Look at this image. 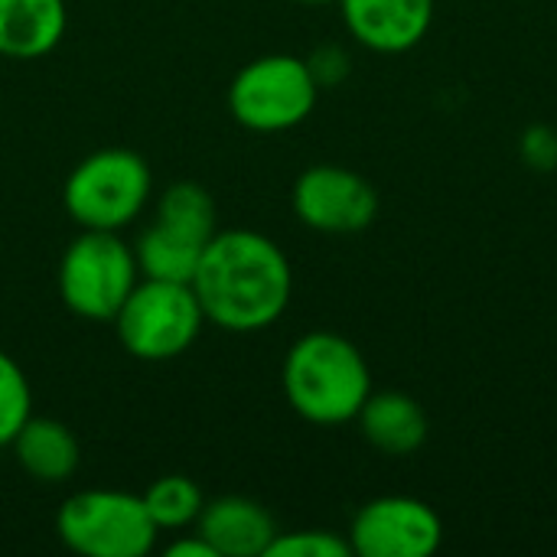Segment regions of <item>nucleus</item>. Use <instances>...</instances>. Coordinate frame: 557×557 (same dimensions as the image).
Wrapping results in <instances>:
<instances>
[{
    "mask_svg": "<svg viewBox=\"0 0 557 557\" xmlns=\"http://www.w3.org/2000/svg\"><path fill=\"white\" fill-rule=\"evenodd\" d=\"M366 444L385 457H411L431 437L428 411L405 392H372L356 414Z\"/></svg>",
    "mask_w": 557,
    "mask_h": 557,
    "instance_id": "ddd939ff",
    "label": "nucleus"
},
{
    "mask_svg": "<svg viewBox=\"0 0 557 557\" xmlns=\"http://www.w3.org/2000/svg\"><path fill=\"white\" fill-rule=\"evenodd\" d=\"M519 157L529 170L552 173L557 166V131L548 124H532L519 137Z\"/></svg>",
    "mask_w": 557,
    "mask_h": 557,
    "instance_id": "6ab92c4d",
    "label": "nucleus"
},
{
    "mask_svg": "<svg viewBox=\"0 0 557 557\" xmlns=\"http://www.w3.org/2000/svg\"><path fill=\"white\" fill-rule=\"evenodd\" d=\"M300 3H333V0H300Z\"/></svg>",
    "mask_w": 557,
    "mask_h": 557,
    "instance_id": "4be33fe9",
    "label": "nucleus"
},
{
    "mask_svg": "<svg viewBox=\"0 0 557 557\" xmlns=\"http://www.w3.org/2000/svg\"><path fill=\"white\" fill-rule=\"evenodd\" d=\"M33 418V388L13 356L0 349V447H10L16 431Z\"/></svg>",
    "mask_w": 557,
    "mask_h": 557,
    "instance_id": "f3484780",
    "label": "nucleus"
},
{
    "mask_svg": "<svg viewBox=\"0 0 557 557\" xmlns=\"http://www.w3.org/2000/svg\"><path fill=\"white\" fill-rule=\"evenodd\" d=\"M339 13L359 46L379 55H401L431 33L434 0H339Z\"/></svg>",
    "mask_w": 557,
    "mask_h": 557,
    "instance_id": "9b49d317",
    "label": "nucleus"
},
{
    "mask_svg": "<svg viewBox=\"0 0 557 557\" xmlns=\"http://www.w3.org/2000/svg\"><path fill=\"white\" fill-rule=\"evenodd\" d=\"M153 196L147 160L124 147H104L78 160L62 186L65 215L78 228L121 232L140 219Z\"/></svg>",
    "mask_w": 557,
    "mask_h": 557,
    "instance_id": "7ed1b4c3",
    "label": "nucleus"
},
{
    "mask_svg": "<svg viewBox=\"0 0 557 557\" xmlns=\"http://www.w3.org/2000/svg\"><path fill=\"white\" fill-rule=\"evenodd\" d=\"M144 506L160 532H183V529L196 525V519L206 506V496L196 480L170 473L147 486Z\"/></svg>",
    "mask_w": 557,
    "mask_h": 557,
    "instance_id": "dca6fc26",
    "label": "nucleus"
},
{
    "mask_svg": "<svg viewBox=\"0 0 557 557\" xmlns=\"http://www.w3.org/2000/svg\"><path fill=\"white\" fill-rule=\"evenodd\" d=\"M320 98L307 59L290 52L258 55L242 65L228 85V114L255 134H284L300 127Z\"/></svg>",
    "mask_w": 557,
    "mask_h": 557,
    "instance_id": "423d86ee",
    "label": "nucleus"
},
{
    "mask_svg": "<svg viewBox=\"0 0 557 557\" xmlns=\"http://www.w3.org/2000/svg\"><path fill=\"white\" fill-rule=\"evenodd\" d=\"M140 281L134 245L121 232L82 228L59 261V297L62 304L91 323H111L121 304Z\"/></svg>",
    "mask_w": 557,
    "mask_h": 557,
    "instance_id": "0eeeda50",
    "label": "nucleus"
},
{
    "mask_svg": "<svg viewBox=\"0 0 557 557\" xmlns=\"http://www.w3.org/2000/svg\"><path fill=\"white\" fill-rule=\"evenodd\" d=\"M189 284L206 323L245 336L284 317L294 294V271L274 238L255 228H225L206 245Z\"/></svg>",
    "mask_w": 557,
    "mask_h": 557,
    "instance_id": "f257e3e1",
    "label": "nucleus"
},
{
    "mask_svg": "<svg viewBox=\"0 0 557 557\" xmlns=\"http://www.w3.org/2000/svg\"><path fill=\"white\" fill-rule=\"evenodd\" d=\"M69 26L65 0H0V55L33 62L49 55Z\"/></svg>",
    "mask_w": 557,
    "mask_h": 557,
    "instance_id": "4468645a",
    "label": "nucleus"
},
{
    "mask_svg": "<svg viewBox=\"0 0 557 557\" xmlns=\"http://www.w3.org/2000/svg\"><path fill=\"white\" fill-rule=\"evenodd\" d=\"M55 532L69 552L82 557H144L160 535L144 496L124 490L72 493L55 512Z\"/></svg>",
    "mask_w": 557,
    "mask_h": 557,
    "instance_id": "6e6552de",
    "label": "nucleus"
},
{
    "mask_svg": "<svg viewBox=\"0 0 557 557\" xmlns=\"http://www.w3.org/2000/svg\"><path fill=\"white\" fill-rule=\"evenodd\" d=\"M349 545L359 557H431L444 545V522L424 499L379 496L352 516Z\"/></svg>",
    "mask_w": 557,
    "mask_h": 557,
    "instance_id": "9d476101",
    "label": "nucleus"
},
{
    "mask_svg": "<svg viewBox=\"0 0 557 557\" xmlns=\"http://www.w3.org/2000/svg\"><path fill=\"white\" fill-rule=\"evenodd\" d=\"M215 232V202L206 186L193 180L166 186L157 199L153 222L134 242L140 277L189 284Z\"/></svg>",
    "mask_w": 557,
    "mask_h": 557,
    "instance_id": "39448f33",
    "label": "nucleus"
},
{
    "mask_svg": "<svg viewBox=\"0 0 557 557\" xmlns=\"http://www.w3.org/2000/svg\"><path fill=\"white\" fill-rule=\"evenodd\" d=\"M10 447H13L20 470L46 486L72 480L82 463L78 437L62 421H52V418H29L16 431Z\"/></svg>",
    "mask_w": 557,
    "mask_h": 557,
    "instance_id": "2eb2a0df",
    "label": "nucleus"
},
{
    "mask_svg": "<svg viewBox=\"0 0 557 557\" xmlns=\"http://www.w3.org/2000/svg\"><path fill=\"white\" fill-rule=\"evenodd\" d=\"M290 206L300 225L323 235H356L379 219L375 186L339 163L307 166L294 183Z\"/></svg>",
    "mask_w": 557,
    "mask_h": 557,
    "instance_id": "1a4fd4ad",
    "label": "nucleus"
},
{
    "mask_svg": "<svg viewBox=\"0 0 557 557\" xmlns=\"http://www.w3.org/2000/svg\"><path fill=\"white\" fill-rule=\"evenodd\" d=\"M166 557H219V555L212 552V545H209L199 532H193V535L176 539L173 545H166Z\"/></svg>",
    "mask_w": 557,
    "mask_h": 557,
    "instance_id": "412c9836",
    "label": "nucleus"
},
{
    "mask_svg": "<svg viewBox=\"0 0 557 557\" xmlns=\"http://www.w3.org/2000/svg\"><path fill=\"white\" fill-rule=\"evenodd\" d=\"M111 323L131 359L170 362L193 349L206 326V313L193 284L140 277Z\"/></svg>",
    "mask_w": 557,
    "mask_h": 557,
    "instance_id": "20e7f679",
    "label": "nucleus"
},
{
    "mask_svg": "<svg viewBox=\"0 0 557 557\" xmlns=\"http://www.w3.org/2000/svg\"><path fill=\"white\" fill-rule=\"evenodd\" d=\"M307 65H310V72H313V78H317L320 91H323V88L339 85V82L349 75L352 59H349V52H346L343 46L326 42V46H317V49L307 55Z\"/></svg>",
    "mask_w": 557,
    "mask_h": 557,
    "instance_id": "aec40b11",
    "label": "nucleus"
},
{
    "mask_svg": "<svg viewBox=\"0 0 557 557\" xmlns=\"http://www.w3.org/2000/svg\"><path fill=\"white\" fill-rule=\"evenodd\" d=\"M349 539H339L336 532L307 529V532H277L264 557H349Z\"/></svg>",
    "mask_w": 557,
    "mask_h": 557,
    "instance_id": "a211bd4d",
    "label": "nucleus"
},
{
    "mask_svg": "<svg viewBox=\"0 0 557 557\" xmlns=\"http://www.w3.org/2000/svg\"><path fill=\"white\" fill-rule=\"evenodd\" d=\"M281 385L294 414L317 428H339L356 421L372 395V372L352 339L313 330L287 349Z\"/></svg>",
    "mask_w": 557,
    "mask_h": 557,
    "instance_id": "f03ea898",
    "label": "nucleus"
},
{
    "mask_svg": "<svg viewBox=\"0 0 557 557\" xmlns=\"http://www.w3.org/2000/svg\"><path fill=\"white\" fill-rule=\"evenodd\" d=\"M196 532L219 557H264L277 535V522L248 496H219L202 506Z\"/></svg>",
    "mask_w": 557,
    "mask_h": 557,
    "instance_id": "f8f14e48",
    "label": "nucleus"
}]
</instances>
